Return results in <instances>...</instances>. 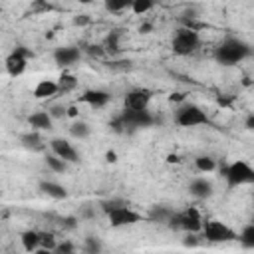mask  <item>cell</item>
<instances>
[{
    "instance_id": "1",
    "label": "cell",
    "mask_w": 254,
    "mask_h": 254,
    "mask_svg": "<svg viewBox=\"0 0 254 254\" xmlns=\"http://www.w3.org/2000/svg\"><path fill=\"white\" fill-rule=\"evenodd\" d=\"M250 54H252V48L246 42H242L238 38H226L214 50V60L222 65H236L242 60H246Z\"/></svg>"
},
{
    "instance_id": "2",
    "label": "cell",
    "mask_w": 254,
    "mask_h": 254,
    "mask_svg": "<svg viewBox=\"0 0 254 254\" xmlns=\"http://www.w3.org/2000/svg\"><path fill=\"white\" fill-rule=\"evenodd\" d=\"M167 226L171 230H183V232H194L198 234L204 226V220H202V214L196 206H187L185 210L181 212H173Z\"/></svg>"
},
{
    "instance_id": "3",
    "label": "cell",
    "mask_w": 254,
    "mask_h": 254,
    "mask_svg": "<svg viewBox=\"0 0 254 254\" xmlns=\"http://www.w3.org/2000/svg\"><path fill=\"white\" fill-rule=\"evenodd\" d=\"M171 48L177 56H190L200 48V34L196 30H190L187 26H181L175 30Z\"/></svg>"
},
{
    "instance_id": "4",
    "label": "cell",
    "mask_w": 254,
    "mask_h": 254,
    "mask_svg": "<svg viewBox=\"0 0 254 254\" xmlns=\"http://www.w3.org/2000/svg\"><path fill=\"white\" fill-rule=\"evenodd\" d=\"M224 177L230 189L242 185H254V167L244 159H236L224 169Z\"/></svg>"
},
{
    "instance_id": "5",
    "label": "cell",
    "mask_w": 254,
    "mask_h": 254,
    "mask_svg": "<svg viewBox=\"0 0 254 254\" xmlns=\"http://www.w3.org/2000/svg\"><path fill=\"white\" fill-rule=\"evenodd\" d=\"M175 121L181 127H200L208 123V115L202 107L194 103H183L175 111Z\"/></svg>"
},
{
    "instance_id": "6",
    "label": "cell",
    "mask_w": 254,
    "mask_h": 254,
    "mask_svg": "<svg viewBox=\"0 0 254 254\" xmlns=\"http://www.w3.org/2000/svg\"><path fill=\"white\" fill-rule=\"evenodd\" d=\"M202 238L212 242V244H220V242H234L238 240V232H234L228 224L220 222V220H204V226L200 230Z\"/></svg>"
},
{
    "instance_id": "7",
    "label": "cell",
    "mask_w": 254,
    "mask_h": 254,
    "mask_svg": "<svg viewBox=\"0 0 254 254\" xmlns=\"http://www.w3.org/2000/svg\"><path fill=\"white\" fill-rule=\"evenodd\" d=\"M107 214V220L113 228H123V226H133L137 222L143 220V214H139L137 210H133L129 204H121V206H115L111 210L105 212Z\"/></svg>"
},
{
    "instance_id": "8",
    "label": "cell",
    "mask_w": 254,
    "mask_h": 254,
    "mask_svg": "<svg viewBox=\"0 0 254 254\" xmlns=\"http://www.w3.org/2000/svg\"><path fill=\"white\" fill-rule=\"evenodd\" d=\"M119 123L123 127L139 129V127H151L155 123V117L147 109H125L119 117Z\"/></svg>"
},
{
    "instance_id": "9",
    "label": "cell",
    "mask_w": 254,
    "mask_h": 254,
    "mask_svg": "<svg viewBox=\"0 0 254 254\" xmlns=\"http://www.w3.org/2000/svg\"><path fill=\"white\" fill-rule=\"evenodd\" d=\"M28 58H30V52L24 50V48H16L6 60H4V67L8 71L10 77H18L26 71L28 67Z\"/></svg>"
},
{
    "instance_id": "10",
    "label": "cell",
    "mask_w": 254,
    "mask_h": 254,
    "mask_svg": "<svg viewBox=\"0 0 254 254\" xmlns=\"http://www.w3.org/2000/svg\"><path fill=\"white\" fill-rule=\"evenodd\" d=\"M153 99V91L151 89H145V87H135V89H129L125 93V109H147L149 103Z\"/></svg>"
},
{
    "instance_id": "11",
    "label": "cell",
    "mask_w": 254,
    "mask_h": 254,
    "mask_svg": "<svg viewBox=\"0 0 254 254\" xmlns=\"http://www.w3.org/2000/svg\"><path fill=\"white\" fill-rule=\"evenodd\" d=\"M50 149H52L54 155L62 157V159L67 161V163H77V161H79L77 149H75L67 139H60V137L52 139V141H50Z\"/></svg>"
},
{
    "instance_id": "12",
    "label": "cell",
    "mask_w": 254,
    "mask_h": 254,
    "mask_svg": "<svg viewBox=\"0 0 254 254\" xmlns=\"http://www.w3.org/2000/svg\"><path fill=\"white\" fill-rule=\"evenodd\" d=\"M79 101L81 103H87L93 109H101V107H105L111 101V93H107L103 89H85L79 95Z\"/></svg>"
},
{
    "instance_id": "13",
    "label": "cell",
    "mask_w": 254,
    "mask_h": 254,
    "mask_svg": "<svg viewBox=\"0 0 254 254\" xmlns=\"http://www.w3.org/2000/svg\"><path fill=\"white\" fill-rule=\"evenodd\" d=\"M79 58H81V52L75 46H64V48H58L54 52V62L58 65H62V67L73 65L75 62H79Z\"/></svg>"
},
{
    "instance_id": "14",
    "label": "cell",
    "mask_w": 254,
    "mask_h": 254,
    "mask_svg": "<svg viewBox=\"0 0 254 254\" xmlns=\"http://www.w3.org/2000/svg\"><path fill=\"white\" fill-rule=\"evenodd\" d=\"M38 189H40L46 196H50V198H54V200H64V198H67V189H65L64 185L56 183V181H40Z\"/></svg>"
},
{
    "instance_id": "15",
    "label": "cell",
    "mask_w": 254,
    "mask_h": 254,
    "mask_svg": "<svg viewBox=\"0 0 254 254\" xmlns=\"http://www.w3.org/2000/svg\"><path fill=\"white\" fill-rule=\"evenodd\" d=\"M58 93H60L58 79H40L34 87V97L36 99H48V97H54Z\"/></svg>"
},
{
    "instance_id": "16",
    "label": "cell",
    "mask_w": 254,
    "mask_h": 254,
    "mask_svg": "<svg viewBox=\"0 0 254 254\" xmlns=\"http://www.w3.org/2000/svg\"><path fill=\"white\" fill-rule=\"evenodd\" d=\"M28 123L36 131H50L54 125V117L50 115V111H34L28 117Z\"/></svg>"
},
{
    "instance_id": "17",
    "label": "cell",
    "mask_w": 254,
    "mask_h": 254,
    "mask_svg": "<svg viewBox=\"0 0 254 254\" xmlns=\"http://www.w3.org/2000/svg\"><path fill=\"white\" fill-rule=\"evenodd\" d=\"M189 190H190V194H192L194 198H208V196L212 194L214 187H212V183H210L208 179L198 177V179H194V181L189 185Z\"/></svg>"
},
{
    "instance_id": "18",
    "label": "cell",
    "mask_w": 254,
    "mask_h": 254,
    "mask_svg": "<svg viewBox=\"0 0 254 254\" xmlns=\"http://www.w3.org/2000/svg\"><path fill=\"white\" fill-rule=\"evenodd\" d=\"M20 242L26 252H38L40 250V230H24L20 234Z\"/></svg>"
},
{
    "instance_id": "19",
    "label": "cell",
    "mask_w": 254,
    "mask_h": 254,
    "mask_svg": "<svg viewBox=\"0 0 254 254\" xmlns=\"http://www.w3.org/2000/svg\"><path fill=\"white\" fill-rule=\"evenodd\" d=\"M20 143L26 147V149H30V151H42L46 145H44V141H42V137H40V131H30V133H24V135H20Z\"/></svg>"
},
{
    "instance_id": "20",
    "label": "cell",
    "mask_w": 254,
    "mask_h": 254,
    "mask_svg": "<svg viewBox=\"0 0 254 254\" xmlns=\"http://www.w3.org/2000/svg\"><path fill=\"white\" fill-rule=\"evenodd\" d=\"M119 40H121V30H111V32L105 36V40H103V48H105L107 56H115V54L121 52V44H119Z\"/></svg>"
},
{
    "instance_id": "21",
    "label": "cell",
    "mask_w": 254,
    "mask_h": 254,
    "mask_svg": "<svg viewBox=\"0 0 254 254\" xmlns=\"http://www.w3.org/2000/svg\"><path fill=\"white\" fill-rule=\"evenodd\" d=\"M58 87H60V93H71L77 87V77L64 69L60 73V77H58Z\"/></svg>"
},
{
    "instance_id": "22",
    "label": "cell",
    "mask_w": 254,
    "mask_h": 254,
    "mask_svg": "<svg viewBox=\"0 0 254 254\" xmlns=\"http://www.w3.org/2000/svg\"><path fill=\"white\" fill-rule=\"evenodd\" d=\"M56 248H58V240H56V236H54V232H40V250L38 252H42V254H48V252H56Z\"/></svg>"
},
{
    "instance_id": "23",
    "label": "cell",
    "mask_w": 254,
    "mask_h": 254,
    "mask_svg": "<svg viewBox=\"0 0 254 254\" xmlns=\"http://www.w3.org/2000/svg\"><path fill=\"white\" fill-rule=\"evenodd\" d=\"M89 133H91V127H89V123H85V121H73V123L69 125V135H71L73 139H87Z\"/></svg>"
},
{
    "instance_id": "24",
    "label": "cell",
    "mask_w": 254,
    "mask_h": 254,
    "mask_svg": "<svg viewBox=\"0 0 254 254\" xmlns=\"http://www.w3.org/2000/svg\"><path fill=\"white\" fill-rule=\"evenodd\" d=\"M54 6L48 2V0H32V4L28 6V12L26 14H32V16H42V14H48L52 12Z\"/></svg>"
},
{
    "instance_id": "25",
    "label": "cell",
    "mask_w": 254,
    "mask_h": 254,
    "mask_svg": "<svg viewBox=\"0 0 254 254\" xmlns=\"http://www.w3.org/2000/svg\"><path fill=\"white\" fill-rule=\"evenodd\" d=\"M194 167H196L198 173H212L216 169V161L208 155H200V157L194 159Z\"/></svg>"
},
{
    "instance_id": "26",
    "label": "cell",
    "mask_w": 254,
    "mask_h": 254,
    "mask_svg": "<svg viewBox=\"0 0 254 254\" xmlns=\"http://www.w3.org/2000/svg\"><path fill=\"white\" fill-rule=\"evenodd\" d=\"M171 214H173V210L171 208H167V206H151V212H149V218L151 220H155V222H169V218H171Z\"/></svg>"
},
{
    "instance_id": "27",
    "label": "cell",
    "mask_w": 254,
    "mask_h": 254,
    "mask_svg": "<svg viewBox=\"0 0 254 254\" xmlns=\"http://www.w3.org/2000/svg\"><path fill=\"white\" fill-rule=\"evenodd\" d=\"M131 4L133 0H103V6L109 14H117V12H123V10H131Z\"/></svg>"
},
{
    "instance_id": "28",
    "label": "cell",
    "mask_w": 254,
    "mask_h": 254,
    "mask_svg": "<svg viewBox=\"0 0 254 254\" xmlns=\"http://www.w3.org/2000/svg\"><path fill=\"white\" fill-rule=\"evenodd\" d=\"M46 165H48L54 173H65L69 163H67V161H64L62 157H58V155H54V153H52V155H48V157H46Z\"/></svg>"
},
{
    "instance_id": "29",
    "label": "cell",
    "mask_w": 254,
    "mask_h": 254,
    "mask_svg": "<svg viewBox=\"0 0 254 254\" xmlns=\"http://www.w3.org/2000/svg\"><path fill=\"white\" fill-rule=\"evenodd\" d=\"M238 242L244 248H254V224L244 226V230L238 234Z\"/></svg>"
},
{
    "instance_id": "30",
    "label": "cell",
    "mask_w": 254,
    "mask_h": 254,
    "mask_svg": "<svg viewBox=\"0 0 254 254\" xmlns=\"http://www.w3.org/2000/svg\"><path fill=\"white\" fill-rule=\"evenodd\" d=\"M153 6H155L153 0H133V4H131V12L137 14V16H143V14L151 12Z\"/></svg>"
},
{
    "instance_id": "31",
    "label": "cell",
    "mask_w": 254,
    "mask_h": 254,
    "mask_svg": "<svg viewBox=\"0 0 254 254\" xmlns=\"http://www.w3.org/2000/svg\"><path fill=\"white\" fill-rule=\"evenodd\" d=\"M48 111H50V115H52L54 119H64V117H67V107H65V105H52Z\"/></svg>"
},
{
    "instance_id": "32",
    "label": "cell",
    "mask_w": 254,
    "mask_h": 254,
    "mask_svg": "<svg viewBox=\"0 0 254 254\" xmlns=\"http://www.w3.org/2000/svg\"><path fill=\"white\" fill-rule=\"evenodd\" d=\"M87 252H101V242L97 240V238H93V236H87L85 238V246H83Z\"/></svg>"
},
{
    "instance_id": "33",
    "label": "cell",
    "mask_w": 254,
    "mask_h": 254,
    "mask_svg": "<svg viewBox=\"0 0 254 254\" xmlns=\"http://www.w3.org/2000/svg\"><path fill=\"white\" fill-rule=\"evenodd\" d=\"M85 52H87L91 58H105V56H107V52H105L103 44H101V46H93V44H91V46H87V48H85Z\"/></svg>"
},
{
    "instance_id": "34",
    "label": "cell",
    "mask_w": 254,
    "mask_h": 254,
    "mask_svg": "<svg viewBox=\"0 0 254 254\" xmlns=\"http://www.w3.org/2000/svg\"><path fill=\"white\" fill-rule=\"evenodd\" d=\"M121 204H127L125 200H121V198H109V200H103L99 206L107 212V210H111V208H115V206H121Z\"/></svg>"
},
{
    "instance_id": "35",
    "label": "cell",
    "mask_w": 254,
    "mask_h": 254,
    "mask_svg": "<svg viewBox=\"0 0 254 254\" xmlns=\"http://www.w3.org/2000/svg\"><path fill=\"white\" fill-rule=\"evenodd\" d=\"M56 252H64V254H71V252H75V246H73L71 242H62V244H58V248H56Z\"/></svg>"
},
{
    "instance_id": "36",
    "label": "cell",
    "mask_w": 254,
    "mask_h": 254,
    "mask_svg": "<svg viewBox=\"0 0 254 254\" xmlns=\"http://www.w3.org/2000/svg\"><path fill=\"white\" fill-rule=\"evenodd\" d=\"M89 24V16L87 14H79L73 18V26H87Z\"/></svg>"
},
{
    "instance_id": "37",
    "label": "cell",
    "mask_w": 254,
    "mask_h": 254,
    "mask_svg": "<svg viewBox=\"0 0 254 254\" xmlns=\"http://www.w3.org/2000/svg\"><path fill=\"white\" fill-rule=\"evenodd\" d=\"M244 125H246V129H248V131H254V111H250V113H248V117H246Z\"/></svg>"
},
{
    "instance_id": "38",
    "label": "cell",
    "mask_w": 254,
    "mask_h": 254,
    "mask_svg": "<svg viewBox=\"0 0 254 254\" xmlns=\"http://www.w3.org/2000/svg\"><path fill=\"white\" fill-rule=\"evenodd\" d=\"M105 159H107V163H115L117 161V153L115 151H107L105 153Z\"/></svg>"
},
{
    "instance_id": "39",
    "label": "cell",
    "mask_w": 254,
    "mask_h": 254,
    "mask_svg": "<svg viewBox=\"0 0 254 254\" xmlns=\"http://www.w3.org/2000/svg\"><path fill=\"white\" fill-rule=\"evenodd\" d=\"M151 30H153L151 24H141V26H139V32H141V34H149Z\"/></svg>"
},
{
    "instance_id": "40",
    "label": "cell",
    "mask_w": 254,
    "mask_h": 254,
    "mask_svg": "<svg viewBox=\"0 0 254 254\" xmlns=\"http://www.w3.org/2000/svg\"><path fill=\"white\" fill-rule=\"evenodd\" d=\"M67 117H77V107L75 105H69L67 107Z\"/></svg>"
},
{
    "instance_id": "41",
    "label": "cell",
    "mask_w": 254,
    "mask_h": 254,
    "mask_svg": "<svg viewBox=\"0 0 254 254\" xmlns=\"http://www.w3.org/2000/svg\"><path fill=\"white\" fill-rule=\"evenodd\" d=\"M167 163H181V159H179V155H167Z\"/></svg>"
},
{
    "instance_id": "42",
    "label": "cell",
    "mask_w": 254,
    "mask_h": 254,
    "mask_svg": "<svg viewBox=\"0 0 254 254\" xmlns=\"http://www.w3.org/2000/svg\"><path fill=\"white\" fill-rule=\"evenodd\" d=\"M169 99H171V101H181V99H185V95H183V93H173Z\"/></svg>"
},
{
    "instance_id": "43",
    "label": "cell",
    "mask_w": 254,
    "mask_h": 254,
    "mask_svg": "<svg viewBox=\"0 0 254 254\" xmlns=\"http://www.w3.org/2000/svg\"><path fill=\"white\" fill-rule=\"evenodd\" d=\"M77 2H79V4H93L95 0H77Z\"/></svg>"
},
{
    "instance_id": "44",
    "label": "cell",
    "mask_w": 254,
    "mask_h": 254,
    "mask_svg": "<svg viewBox=\"0 0 254 254\" xmlns=\"http://www.w3.org/2000/svg\"><path fill=\"white\" fill-rule=\"evenodd\" d=\"M153 2H155V4H157V2H163V0H153Z\"/></svg>"
}]
</instances>
